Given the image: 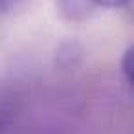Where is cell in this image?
Instances as JSON below:
<instances>
[{"label":"cell","mask_w":134,"mask_h":134,"mask_svg":"<svg viewBox=\"0 0 134 134\" xmlns=\"http://www.w3.org/2000/svg\"><path fill=\"white\" fill-rule=\"evenodd\" d=\"M57 8L68 20H86L97 9L94 0H57Z\"/></svg>","instance_id":"cell-1"},{"label":"cell","mask_w":134,"mask_h":134,"mask_svg":"<svg viewBox=\"0 0 134 134\" xmlns=\"http://www.w3.org/2000/svg\"><path fill=\"white\" fill-rule=\"evenodd\" d=\"M121 72L125 75V81L129 85H132V81H134V52H132V48H127V52L123 53Z\"/></svg>","instance_id":"cell-2"},{"label":"cell","mask_w":134,"mask_h":134,"mask_svg":"<svg viewBox=\"0 0 134 134\" xmlns=\"http://www.w3.org/2000/svg\"><path fill=\"white\" fill-rule=\"evenodd\" d=\"M94 2H96L97 8H114V9H118V8L127 6L130 0H94Z\"/></svg>","instance_id":"cell-3"},{"label":"cell","mask_w":134,"mask_h":134,"mask_svg":"<svg viewBox=\"0 0 134 134\" xmlns=\"http://www.w3.org/2000/svg\"><path fill=\"white\" fill-rule=\"evenodd\" d=\"M20 2V0H0V8H4V9H9L13 6H17Z\"/></svg>","instance_id":"cell-4"}]
</instances>
